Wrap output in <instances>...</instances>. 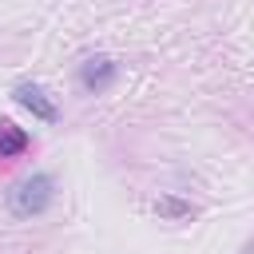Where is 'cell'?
Wrapping results in <instances>:
<instances>
[{"mask_svg":"<svg viewBox=\"0 0 254 254\" xmlns=\"http://www.w3.org/2000/svg\"><path fill=\"white\" fill-rule=\"evenodd\" d=\"M56 183H52V175H28V179H20L12 190H8V210L16 214V218H36V214H44L48 206H52V190Z\"/></svg>","mask_w":254,"mask_h":254,"instance_id":"6da1fadb","label":"cell"},{"mask_svg":"<svg viewBox=\"0 0 254 254\" xmlns=\"http://www.w3.org/2000/svg\"><path fill=\"white\" fill-rule=\"evenodd\" d=\"M24 147H28V135H24L16 123L0 119V155H20Z\"/></svg>","mask_w":254,"mask_h":254,"instance_id":"277c9868","label":"cell"},{"mask_svg":"<svg viewBox=\"0 0 254 254\" xmlns=\"http://www.w3.org/2000/svg\"><path fill=\"white\" fill-rule=\"evenodd\" d=\"M12 95H16V103H20V107H28V111H32L36 119H44V123H56V119H60V107H56V103L36 87V83H16V91H12Z\"/></svg>","mask_w":254,"mask_h":254,"instance_id":"7a4b0ae2","label":"cell"},{"mask_svg":"<svg viewBox=\"0 0 254 254\" xmlns=\"http://www.w3.org/2000/svg\"><path fill=\"white\" fill-rule=\"evenodd\" d=\"M194 206L187 202V198H179V194H159L155 198V214L159 218H187Z\"/></svg>","mask_w":254,"mask_h":254,"instance_id":"5b68a950","label":"cell"},{"mask_svg":"<svg viewBox=\"0 0 254 254\" xmlns=\"http://www.w3.org/2000/svg\"><path fill=\"white\" fill-rule=\"evenodd\" d=\"M115 75H119V67H115V60H107V56H95V60H87V64L79 67V79H83L87 91H107V87L115 83Z\"/></svg>","mask_w":254,"mask_h":254,"instance_id":"3957f363","label":"cell"}]
</instances>
